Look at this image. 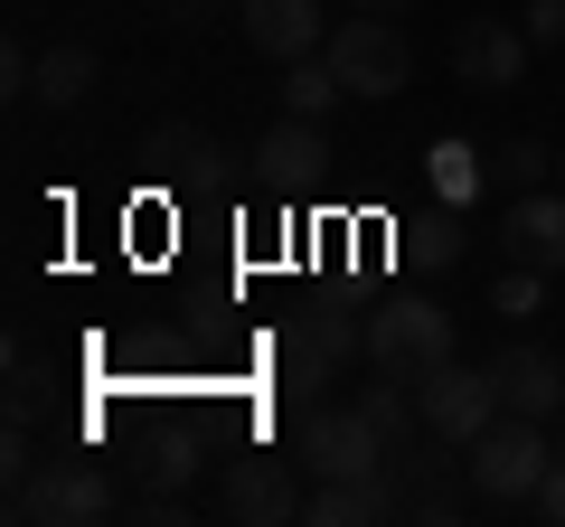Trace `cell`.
<instances>
[{"mask_svg": "<svg viewBox=\"0 0 565 527\" xmlns=\"http://www.w3.org/2000/svg\"><path fill=\"white\" fill-rule=\"evenodd\" d=\"M274 367H282V386H292V396H321V386L340 377V358H321V348H311L302 330H282V348H274Z\"/></svg>", "mask_w": 565, "mask_h": 527, "instance_id": "18", "label": "cell"}, {"mask_svg": "<svg viewBox=\"0 0 565 527\" xmlns=\"http://www.w3.org/2000/svg\"><path fill=\"white\" fill-rule=\"evenodd\" d=\"M10 518H29V527H104V518H122V490L104 481L95 462H47V471H29V481L10 490Z\"/></svg>", "mask_w": 565, "mask_h": 527, "instance_id": "4", "label": "cell"}, {"mask_svg": "<svg viewBox=\"0 0 565 527\" xmlns=\"http://www.w3.org/2000/svg\"><path fill=\"white\" fill-rule=\"evenodd\" d=\"M292 330H302L311 348H321V358H367V330H359V311L349 302H311V311H292Z\"/></svg>", "mask_w": 565, "mask_h": 527, "instance_id": "16", "label": "cell"}, {"mask_svg": "<svg viewBox=\"0 0 565 527\" xmlns=\"http://www.w3.org/2000/svg\"><path fill=\"white\" fill-rule=\"evenodd\" d=\"M490 377H500V406L509 415H556L565 406V358L556 348H500V367H490Z\"/></svg>", "mask_w": 565, "mask_h": 527, "instance_id": "12", "label": "cell"}, {"mask_svg": "<svg viewBox=\"0 0 565 527\" xmlns=\"http://www.w3.org/2000/svg\"><path fill=\"white\" fill-rule=\"evenodd\" d=\"M226 10H236V0H161L170 29H207V20H226Z\"/></svg>", "mask_w": 565, "mask_h": 527, "instance_id": "26", "label": "cell"}, {"mask_svg": "<svg viewBox=\"0 0 565 527\" xmlns=\"http://www.w3.org/2000/svg\"><path fill=\"white\" fill-rule=\"evenodd\" d=\"M292 462H302L311 481H377L386 471V433L367 424V406H302Z\"/></svg>", "mask_w": 565, "mask_h": 527, "instance_id": "3", "label": "cell"}, {"mask_svg": "<svg viewBox=\"0 0 565 527\" xmlns=\"http://www.w3.org/2000/svg\"><path fill=\"white\" fill-rule=\"evenodd\" d=\"M236 29H245V47L274 57V66L321 57V47H330V10H321V0H236Z\"/></svg>", "mask_w": 565, "mask_h": 527, "instance_id": "9", "label": "cell"}, {"mask_svg": "<svg viewBox=\"0 0 565 527\" xmlns=\"http://www.w3.org/2000/svg\"><path fill=\"white\" fill-rule=\"evenodd\" d=\"M490 311H500V321H537L546 311V273L537 264H509L500 283H490Z\"/></svg>", "mask_w": 565, "mask_h": 527, "instance_id": "19", "label": "cell"}, {"mask_svg": "<svg viewBox=\"0 0 565 527\" xmlns=\"http://www.w3.org/2000/svg\"><path fill=\"white\" fill-rule=\"evenodd\" d=\"M519 20H527V39H537V47H565V0H527Z\"/></svg>", "mask_w": 565, "mask_h": 527, "instance_id": "25", "label": "cell"}, {"mask_svg": "<svg viewBox=\"0 0 565 527\" xmlns=\"http://www.w3.org/2000/svg\"><path fill=\"white\" fill-rule=\"evenodd\" d=\"M386 508H396V499H386L377 481H321L302 518H311V527H359V518H386Z\"/></svg>", "mask_w": 565, "mask_h": 527, "instance_id": "17", "label": "cell"}, {"mask_svg": "<svg viewBox=\"0 0 565 527\" xmlns=\"http://www.w3.org/2000/svg\"><path fill=\"white\" fill-rule=\"evenodd\" d=\"M434 189H444L452 207H462L471 189H481V170H471V142H434Z\"/></svg>", "mask_w": 565, "mask_h": 527, "instance_id": "20", "label": "cell"}, {"mask_svg": "<svg viewBox=\"0 0 565 527\" xmlns=\"http://www.w3.org/2000/svg\"><path fill=\"white\" fill-rule=\"evenodd\" d=\"M189 471H199V433H170V443H161V462H151V490H180Z\"/></svg>", "mask_w": 565, "mask_h": 527, "instance_id": "22", "label": "cell"}, {"mask_svg": "<svg viewBox=\"0 0 565 527\" xmlns=\"http://www.w3.org/2000/svg\"><path fill=\"white\" fill-rule=\"evenodd\" d=\"M367 367L377 377H396V386H424L434 367H452V311L444 302H386L377 321H367Z\"/></svg>", "mask_w": 565, "mask_h": 527, "instance_id": "2", "label": "cell"}, {"mask_svg": "<svg viewBox=\"0 0 565 527\" xmlns=\"http://www.w3.org/2000/svg\"><path fill=\"white\" fill-rule=\"evenodd\" d=\"M141 161L161 170V180H207V170H217L226 151L207 142L199 122H161V132H151V142H141Z\"/></svg>", "mask_w": 565, "mask_h": 527, "instance_id": "14", "label": "cell"}, {"mask_svg": "<svg viewBox=\"0 0 565 527\" xmlns=\"http://www.w3.org/2000/svg\"><path fill=\"white\" fill-rule=\"evenodd\" d=\"M500 415H509V406H500V377H490V367H462V358H452V367L424 377V433H434V443L462 452V443H481Z\"/></svg>", "mask_w": 565, "mask_h": 527, "instance_id": "6", "label": "cell"}, {"mask_svg": "<svg viewBox=\"0 0 565 527\" xmlns=\"http://www.w3.org/2000/svg\"><path fill=\"white\" fill-rule=\"evenodd\" d=\"M500 161H509V189H537V180H556V151H546V142H527V132L500 151Z\"/></svg>", "mask_w": 565, "mask_h": 527, "instance_id": "21", "label": "cell"}, {"mask_svg": "<svg viewBox=\"0 0 565 527\" xmlns=\"http://www.w3.org/2000/svg\"><path fill=\"white\" fill-rule=\"evenodd\" d=\"M509 264L565 273V189H519L509 198Z\"/></svg>", "mask_w": 565, "mask_h": 527, "instance_id": "11", "label": "cell"}, {"mask_svg": "<svg viewBox=\"0 0 565 527\" xmlns=\"http://www.w3.org/2000/svg\"><path fill=\"white\" fill-rule=\"evenodd\" d=\"M527 508H537L546 527H565V443H556V462H546V481H537V499H527Z\"/></svg>", "mask_w": 565, "mask_h": 527, "instance_id": "23", "label": "cell"}, {"mask_svg": "<svg viewBox=\"0 0 565 527\" xmlns=\"http://www.w3.org/2000/svg\"><path fill=\"white\" fill-rule=\"evenodd\" d=\"M556 189H565V151H556Z\"/></svg>", "mask_w": 565, "mask_h": 527, "instance_id": "28", "label": "cell"}, {"mask_svg": "<svg viewBox=\"0 0 565 527\" xmlns=\"http://www.w3.org/2000/svg\"><path fill=\"white\" fill-rule=\"evenodd\" d=\"M349 10H367V20H405L415 0H349Z\"/></svg>", "mask_w": 565, "mask_h": 527, "instance_id": "27", "label": "cell"}, {"mask_svg": "<svg viewBox=\"0 0 565 527\" xmlns=\"http://www.w3.org/2000/svg\"><path fill=\"white\" fill-rule=\"evenodd\" d=\"M217 508H226V518H245V527H282V518H302V508H311L302 462H282V452H236V462H226Z\"/></svg>", "mask_w": 565, "mask_h": 527, "instance_id": "7", "label": "cell"}, {"mask_svg": "<svg viewBox=\"0 0 565 527\" xmlns=\"http://www.w3.org/2000/svg\"><path fill=\"white\" fill-rule=\"evenodd\" d=\"M527 57H537L527 20H500V10H481V20L452 29V76H462L471 95H509V85L527 76Z\"/></svg>", "mask_w": 565, "mask_h": 527, "instance_id": "8", "label": "cell"}, {"mask_svg": "<svg viewBox=\"0 0 565 527\" xmlns=\"http://www.w3.org/2000/svg\"><path fill=\"white\" fill-rule=\"evenodd\" d=\"M546 462H556V443H546L537 415H500L481 443H462V481H471V499H490V508H527L537 481H546Z\"/></svg>", "mask_w": 565, "mask_h": 527, "instance_id": "1", "label": "cell"}, {"mask_svg": "<svg viewBox=\"0 0 565 527\" xmlns=\"http://www.w3.org/2000/svg\"><path fill=\"white\" fill-rule=\"evenodd\" d=\"M330 66H340V85L359 104H386V95H405V76H415V47H405V20H340L330 29V47H321Z\"/></svg>", "mask_w": 565, "mask_h": 527, "instance_id": "5", "label": "cell"}, {"mask_svg": "<svg viewBox=\"0 0 565 527\" xmlns=\"http://www.w3.org/2000/svg\"><path fill=\"white\" fill-rule=\"evenodd\" d=\"M255 180L264 189H321L330 180V132L311 114H282L274 132L255 142Z\"/></svg>", "mask_w": 565, "mask_h": 527, "instance_id": "10", "label": "cell"}, {"mask_svg": "<svg viewBox=\"0 0 565 527\" xmlns=\"http://www.w3.org/2000/svg\"><path fill=\"white\" fill-rule=\"evenodd\" d=\"M330 104H349V85H340V66H330V57H292V66H282V114L330 122Z\"/></svg>", "mask_w": 565, "mask_h": 527, "instance_id": "15", "label": "cell"}, {"mask_svg": "<svg viewBox=\"0 0 565 527\" xmlns=\"http://www.w3.org/2000/svg\"><path fill=\"white\" fill-rule=\"evenodd\" d=\"M95 76H104V57H95V47L57 39V47H39V76H29V95L66 114V104H85V95H95Z\"/></svg>", "mask_w": 565, "mask_h": 527, "instance_id": "13", "label": "cell"}, {"mask_svg": "<svg viewBox=\"0 0 565 527\" xmlns=\"http://www.w3.org/2000/svg\"><path fill=\"white\" fill-rule=\"evenodd\" d=\"M415 255L434 264V273H444V264L462 255V217H434V226H424V245H415Z\"/></svg>", "mask_w": 565, "mask_h": 527, "instance_id": "24", "label": "cell"}]
</instances>
